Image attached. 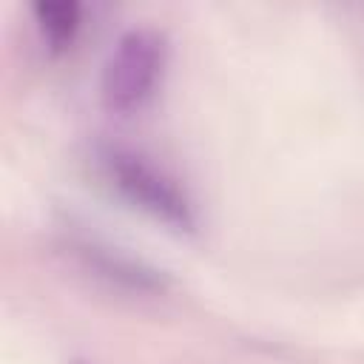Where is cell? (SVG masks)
Returning a JSON list of instances; mask_svg holds the SVG:
<instances>
[{"mask_svg": "<svg viewBox=\"0 0 364 364\" xmlns=\"http://www.w3.org/2000/svg\"><path fill=\"white\" fill-rule=\"evenodd\" d=\"M168 65V43L156 28H131L108 51L100 74V100L108 114H139L156 94Z\"/></svg>", "mask_w": 364, "mask_h": 364, "instance_id": "1", "label": "cell"}, {"mask_svg": "<svg viewBox=\"0 0 364 364\" xmlns=\"http://www.w3.org/2000/svg\"><path fill=\"white\" fill-rule=\"evenodd\" d=\"M100 165L111 188L125 202H131L134 208H139L171 230H196V210L188 193L151 159L128 148H105L100 154Z\"/></svg>", "mask_w": 364, "mask_h": 364, "instance_id": "2", "label": "cell"}, {"mask_svg": "<svg viewBox=\"0 0 364 364\" xmlns=\"http://www.w3.org/2000/svg\"><path fill=\"white\" fill-rule=\"evenodd\" d=\"M65 247L91 276L108 282L111 287L131 290V293H148V296L168 290V276L162 270L151 267L139 256H131L128 250H122L100 236L68 233Z\"/></svg>", "mask_w": 364, "mask_h": 364, "instance_id": "3", "label": "cell"}, {"mask_svg": "<svg viewBox=\"0 0 364 364\" xmlns=\"http://www.w3.org/2000/svg\"><path fill=\"white\" fill-rule=\"evenodd\" d=\"M37 31L51 51H65L82 28V9L74 0H40L31 6Z\"/></svg>", "mask_w": 364, "mask_h": 364, "instance_id": "4", "label": "cell"}, {"mask_svg": "<svg viewBox=\"0 0 364 364\" xmlns=\"http://www.w3.org/2000/svg\"><path fill=\"white\" fill-rule=\"evenodd\" d=\"M71 364H91V361H82V358H77V361H71Z\"/></svg>", "mask_w": 364, "mask_h": 364, "instance_id": "5", "label": "cell"}]
</instances>
